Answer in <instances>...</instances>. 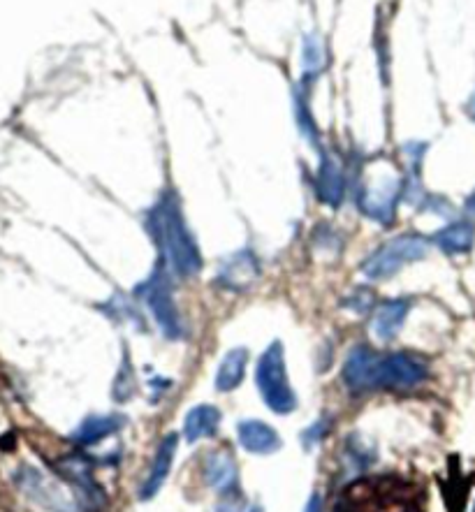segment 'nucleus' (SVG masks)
Listing matches in <instances>:
<instances>
[{"mask_svg": "<svg viewBox=\"0 0 475 512\" xmlns=\"http://www.w3.org/2000/svg\"><path fill=\"white\" fill-rule=\"evenodd\" d=\"M292 105H295V121L299 126V133H302L311 144L318 146V140H320L318 126H316V121H313V116L309 112V100H306V95L295 93V100H292ZM318 149H320V146H318Z\"/></svg>", "mask_w": 475, "mask_h": 512, "instance_id": "obj_18", "label": "nucleus"}, {"mask_svg": "<svg viewBox=\"0 0 475 512\" xmlns=\"http://www.w3.org/2000/svg\"><path fill=\"white\" fill-rule=\"evenodd\" d=\"M475 225L469 221H455L434 234V244L448 255H464L473 248Z\"/></svg>", "mask_w": 475, "mask_h": 512, "instance_id": "obj_17", "label": "nucleus"}, {"mask_svg": "<svg viewBox=\"0 0 475 512\" xmlns=\"http://www.w3.org/2000/svg\"><path fill=\"white\" fill-rule=\"evenodd\" d=\"M316 193L320 202L327 204V207H339L343 195H346V179H343L341 165L332 156H327V153L320 156L316 172Z\"/></svg>", "mask_w": 475, "mask_h": 512, "instance_id": "obj_13", "label": "nucleus"}, {"mask_svg": "<svg viewBox=\"0 0 475 512\" xmlns=\"http://www.w3.org/2000/svg\"><path fill=\"white\" fill-rule=\"evenodd\" d=\"M378 362L380 353L369 346H355L343 362V383L350 392H374L378 390Z\"/></svg>", "mask_w": 475, "mask_h": 512, "instance_id": "obj_7", "label": "nucleus"}, {"mask_svg": "<svg viewBox=\"0 0 475 512\" xmlns=\"http://www.w3.org/2000/svg\"><path fill=\"white\" fill-rule=\"evenodd\" d=\"M135 295L146 304V309H149L151 318L156 320L160 334H163L165 339H172V341L184 339L186 325H184V318H181V313H179L177 302H174L170 269H167L165 265H158L151 272L149 279L137 285Z\"/></svg>", "mask_w": 475, "mask_h": 512, "instance_id": "obj_2", "label": "nucleus"}, {"mask_svg": "<svg viewBox=\"0 0 475 512\" xmlns=\"http://www.w3.org/2000/svg\"><path fill=\"white\" fill-rule=\"evenodd\" d=\"M146 230L156 241L163 265L181 279H193L202 269V253L193 232L188 230L179 197L165 190L160 200L146 211Z\"/></svg>", "mask_w": 475, "mask_h": 512, "instance_id": "obj_1", "label": "nucleus"}, {"mask_svg": "<svg viewBox=\"0 0 475 512\" xmlns=\"http://www.w3.org/2000/svg\"><path fill=\"white\" fill-rule=\"evenodd\" d=\"M429 255V239L420 234H399L387 241L362 262V274L369 281H385L399 274L411 262H418Z\"/></svg>", "mask_w": 475, "mask_h": 512, "instance_id": "obj_4", "label": "nucleus"}, {"mask_svg": "<svg viewBox=\"0 0 475 512\" xmlns=\"http://www.w3.org/2000/svg\"><path fill=\"white\" fill-rule=\"evenodd\" d=\"M466 211H471V214H475V190L469 195V200H466Z\"/></svg>", "mask_w": 475, "mask_h": 512, "instance_id": "obj_25", "label": "nucleus"}, {"mask_svg": "<svg viewBox=\"0 0 475 512\" xmlns=\"http://www.w3.org/2000/svg\"><path fill=\"white\" fill-rule=\"evenodd\" d=\"M246 367H248V350L246 348L228 350L223 360L218 362L216 378H214L216 390L223 392V394L235 392L237 387L244 383Z\"/></svg>", "mask_w": 475, "mask_h": 512, "instance_id": "obj_16", "label": "nucleus"}, {"mask_svg": "<svg viewBox=\"0 0 475 512\" xmlns=\"http://www.w3.org/2000/svg\"><path fill=\"white\" fill-rule=\"evenodd\" d=\"M204 482L207 487L214 489L218 496H232L239 487V468L235 457H232L230 450H214L211 455L204 459V468H202Z\"/></svg>", "mask_w": 475, "mask_h": 512, "instance_id": "obj_9", "label": "nucleus"}, {"mask_svg": "<svg viewBox=\"0 0 475 512\" xmlns=\"http://www.w3.org/2000/svg\"><path fill=\"white\" fill-rule=\"evenodd\" d=\"M429 376L427 362L415 353L380 355L378 362V390H411L425 383Z\"/></svg>", "mask_w": 475, "mask_h": 512, "instance_id": "obj_5", "label": "nucleus"}, {"mask_svg": "<svg viewBox=\"0 0 475 512\" xmlns=\"http://www.w3.org/2000/svg\"><path fill=\"white\" fill-rule=\"evenodd\" d=\"M469 114L475 119V95H473V100L469 102Z\"/></svg>", "mask_w": 475, "mask_h": 512, "instance_id": "obj_26", "label": "nucleus"}, {"mask_svg": "<svg viewBox=\"0 0 475 512\" xmlns=\"http://www.w3.org/2000/svg\"><path fill=\"white\" fill-rule=\"evenodd\" d=\"M348 306L355 313H360V316H364V313L371 311V306H374V292H371L369 288H357L353 295H350Z\"/></svg>", "mask_w": 475, "mask_h": 512, "instance_id": "obj_21", "label": "nucleus"}, {"mask_svg": "<svg viewBox=\"0 0 475 512\" xmlns=\"http://www.w3.org/2000/svg\"><path fill=\"white\" fill-rule=\"evenodd\" d=\"M237 443L251 455H274L276 450H281V434L272 424L262 420H241L237 422Z\"/></svg>", "mask_w": 475, "mask_h": 512, "instance_id": "obj_11", "label": "nucleus"}, {"mask_svg": "<svg viewBox=\"0 0 475 512\" xmlns=\"http://www.w3.org/2000/svg\"><path fill=\"white\" fill-rule=\"evenodd\" d=\"M126 424L128 418L121 413L91 415V418H86L75 431H72L70 438L72 443L79 445V448H93V445H100L105 438L119 434Z\"/></svg>", "mask_w": 475, "mask_h": 512, "instance_id": "obj_12", "label": "nucleus"}, {"mask_svg": "<svg viewBox=\"0 0 475 512\" xmlns=\"http://www.w3.org/2000/svg\"><path fill=\"white\" fill-rule=\"evenodd\" d=\"M223 413L211 404L193 406L184 418V441L186 445H195L197 441L211 438L221 427Z\"/></svg>", "mask_w": 475, "mask_h": 512, "instance_id": "obj_14", "label": "nucleus"}, {"mask_svg": "<svg viewBox=\"0 0 475 512\" xmlns=\"http://www.w3.org/2000/svg\"><path fill=\"white\" fill-rule=\"evenodd\" d=\"M255 385L269 411L276 415H290L297 408V394L290 387L285 350L281 341L269 343L255 367Z\"/></svg>", "mask_w": 475, "mask_h": 512, "instance_id": "obj_3", "label": "nucleus"}, {"mask_svg": "<svg viewBox=\"0 0 475 512\" xmlns=\"http://www.w3.org/2000/svg\"><path fill=\"white\" fill-rule=\"evenodd\" d=\"M408 311H411V299L399 297L390 299V302L380 304L374 318V336L378 341H392L394 336L404 327Z\"/></svg>", "mask_w": 475, "mask_h": 512, "instance_id": "obj_15", "label": "nucleus"}, {"mask_svg": "<svg viewBox=\"0 0 475 512\" xmlns=\"http://www.w3.org/2000/svg\"><path fill=\"white\" fill-rule=\"evenodd\" d=\"M325 503H323V496H320V492H313L309 496V501H306L304 506V512H323Z\"/></svg>", "mask_w": 475, "mask_h": 512, "instance_id": "obj_24", "label": "nucleus"}, {"mask_svg": "<svg viewBox=\"0 0 475 512\" xmlns=\"http://www.w3.org/2000/svg\"><path fill=\"white\" fill-rule=\"evenodd\" d=\"M327 431H330V427H327V422H325V420L313 422L311 427L306 429L304 434H302V443H304V448H306V450L316 448V445H320V441H323V438H325Z\"/></svg>", "mask_w": 475, "mask_h": 512, "instance_id": "obj_22", "label": "nucleus"}, {"mask_svg": "<svg viewBox=\"0 0 475 512\" xmlns=\"http://www.w3.org/2000/svg\"><path fill=\"white\" fill-rule=\"evenodd\" d=\"M302 65H304V75L306 79L316 77L320 70H323L325 65V54H323V47H320V40L318 38H306L304 42V54H302Z\"/></svg>", "mask_w": 475, "mask_h": 512, "instance_id": "obj_20", "label": "nucleus"}, {"mask_svg": "<svg viewBox=\"0 0 475 512\" xmlns=\"http://www.w3.org/2000/svg\"><path fill=\"white\" fill-rule=\"evenodd\" d=\"M260 276V262L255 258L253 251H237L235 255H230V258L223 260L221 269H218L216 274V283L221 285L223 290H230V292H244L246 288H251V285L258 281Z\"/></svg>", "mask_w": 475, "mask_h": 512, "instance_id": "obj_8", "label": "nucleus"}, {"mask_svg": "<svg viewBox=\"0 0 475 512\" xmlns=\"http://www.w3.org/2000/svg\"><path fill=\"white\" fill-rule=\"evenodd\" d=\"M177 448H179L177 434H167V436H163V441L158 443L156 455H153V462H151V471H149V475H146L142 487H140V501H151L153 496L163 489V485L172 473L174 457H177Z\"/></svg>", "mask_w": 475, "mask_h": 512, "instance_id": "obj_10", "label": "nucleus"}, {"mask_svg": "<svg viewBox=\"0 0 475 512\" xmlns=\"http://www.w3.org/2000/svg\"><path fill=\"white\" fill-rule=\"evenodd\" d=\"M135 390H137V380H135V373H133V364H130L128 355H123L119 376H116V380H114V401L123 404V401L133 399Z\"/></svg>", "mask_w": 475, "mask_h": 512, "instance_id": "obj_19", "label": "nucleus"}, {"mask_svg": "<svg viewBox=\"0 0 475 512\" xmlns=\"http://www.w3.org/2000/svg\"><path fill=\"white\" fill-rule=\"evenodd\" d=\"M214 512H262V508L258 506V503H253V506L244 508L239 501H232L228 496V499H225L223 503H218Z\"/></svg>", "mask_w": 475, "mask_h": 512, "instance_id": "obj_23", "label": "nucleus"}, {"mask_svg": "<svg viewBox=\"0 0 475 512\" xmlns=\"http://www.w3.org/2000/svg\"><path fill=\"white\" fill-rule=\"evenodd\" d=\"M404 195V184H399L397 177H380L374 184L362 188L357 204L362 214L380 225H390L397 214V204Z\"/></svg>", "mask_w": 475, "mask_h": 512, "instance_id": "obj_6", "label": "nucleus"}]
</instances>
